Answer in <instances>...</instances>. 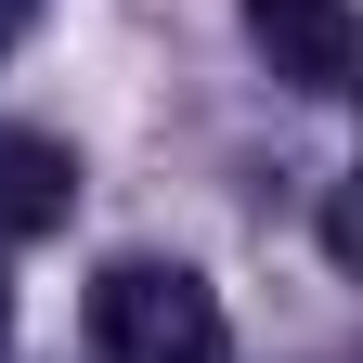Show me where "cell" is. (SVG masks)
Here are the masks:
<instances>
[{
    "label": "cell",
    "instance_id": "1",
    "mask_svg": "<svg viewBox=\"0 0 363 363\" xmlns=\"http://www.w3.org/2000/svg\"><path fill=\"white\" fill-rule=\"evenodd\" d=\"M91 350L104 363H220V286L195 259H104L91 272Z\"/></svg>",
    "mask_w": 363,
    "mask_h": 363
},
{
    "label": "cell",
    "instance_id": "4",
    "mask_svg": "<svg viewBox=\"0 0 363 363\" xmlns=\"http://www.w3.org/2000/svg\"><path fill=\"white\" fill-rule=\"evenodd\" d=\"M325 259L363 286V169H337V182H325Z\"/></svg>",
    "mask_w": 363,
    "mask_h": 363
},
{
    "label": "cell",
    "instance_id": "2",
    "mask_svg": "<svg viewBox=\"0 0 363 363\" xmlns=\"http://www.w3.org/2000/svg\"><path fill=\"white\" fill-rule=\"evenodd\" d=\"M247 39L298 91H363V13L350 0H247Z\"/></svg>",
    "mask_w": 363,
    "mask_h": 363
},
{
    "label": "cell",
    "instance_id": "6",
    "mask_svg": "<svg viewBox=\"0 0 363 363\" xmlns=\"http://www.w3.org/2000/svg\"><path fill=\"white\" fill-rule=\"evenodd\" d=\"M0 337H13V286H0Z\"/></svg>",
    "mask_w": 363,
    "mask_h": 363
},
{
    "label": "cell",
    "instance_id": "3",
    "mask_svg": "<svg viewBox=\"0 0 363 363\" xmlns=\"http://www.w3.org/2000/svg\"><path fill=\"white\" fill-rule=\"evenodd\" d=\"M65 208H78V156L52 130H0V247L65 234Z\"/></svg>",
    "mask_w": 363,
    "mask_h": 363
},
{
    "label": "cell",
    "instance_id": "5",
    "mask_svg": "<svg viewBox=\"0 0 363 363\" xmlns=\"http://www.w3.org/2000/svg\"><path fill=\"white\" fill-rule=\"evenodd\" d=\"M26 26H39V0H0V65L26 52Z\"/></svg>",
    "mask_w": 363,
    "mask_h": 363
}]
</instances>
